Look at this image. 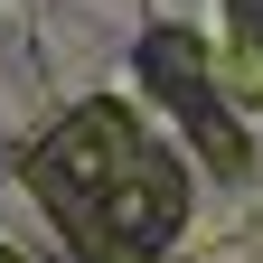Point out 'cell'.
I'll list each match as a JSON object with an SVG mask.
<instances>
[{
  "mask_svg": "<svg viewBox=\"0 0 263 263\" xmlns=\"http://www.w3.org/2000/svg\"><path fill=\"white\" fill-rule=\"evenodd\" d=\"M0 263H263V0H0Z\"/></svg>",
  "mask_w": 263,
  "mask_h": 263,
  "instance_id": "obj_1",
  "label": "cell"
}]
</instances>
